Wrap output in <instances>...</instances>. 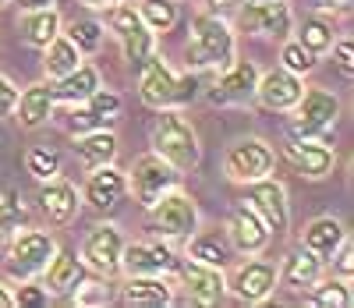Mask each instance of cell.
Returning a JSON list of instances; mask_svg holds the SVG:
<instances>
[{
	"label": "cell",
	"mask_w": 354,
	"mask_h": 308,
	"mask_svg": "<svg viewBox=\"0 0 354 308\" xmlns=\"http://www.w3.org/2000/svg\"><path fill=\"white\" fill-rule=\"evenodd\" d=\"M25 163H28V174H32V177H39V181H50V177H57V174H61V156H57L53 149H43V145L28 149Z\"/></svg>",
	"instance_id": "35"
},
{
	"label": "cell",
	"mask_w": 354,
	"mask_h": 308,
	"mask_svg": "<svg viewBox=\"0 0 354 308\" xmlns=\"http://www.w3.org/2000/svg\"><path fill=\"white\" fill-rule=\"evenodd\" d=\"M280 60H283V68H287V71H294V75H305V71H312V68H315V53H308L298 39L283 46Z\"/></svg>",
	"instance_id": "38"
},
{
	"label": "cell",
	"mask_w": 354,
	"mask_h": 308,
	"mask_svg": "<svg viewBox=\"0 0 354 308\" xmlns=\"http://www.w3.org/2000/svg\"><path fill=\"white\" fill-rule=\"evenodd\" d=\"M121 248H124L121 230L113 224H100V227L88 230V237L82 244V259L100 276H113V273H121Z\"/></svg>",
	"instance_id": "9"
},
{
	"label": "cell",
	"mask_w": 354,
	"mask_h": 308,
	"mask_svg": "<svg viewBox=\"0 0 354 308\" xmlns=\"http://www.w3.org/2000/svg\"><path fill=\"white\" fill-rule=\"evenodd\" d=\"M188 60L195 68H227L234 60V33L223 18L198 15L192 21L188 39Z\"/></svg>",
	"instance_id": "3"
},
{
	"label": "cell",
	"mask_w": 354,
	"mask_h": 308,
	"mask_svg": "<svg viewBox=\"0 0 354 308\" xmlns=\"http://www.w3.org/2000/svg\"><path fill=\"white\" fill-rule=\"evenodd\" d=\"M351 0H315V8H326V11H333V8H347Z\"/></svg>",
	"instance_id": "45"
},
{
	"label": "cell",
	"mask_w": 354,
	"mask_h": 308,
	"mask_svg": "<svg viewBox=\"0 0 354 308\" xmlns=\"http://www.w3.org/2000/svg\"><path fill=\"white\" fill-rule=\"evenodd\" d=\"M255 85H259V68L252 60H230L216 85L209 89V103L216 107H234V103H248L255 100Z\"/></svg>",
	"instance_id": "10"
},
{
	"label": "cell",
	"mask_w": 354,
	"mask_h": 308,
	"mask_svg": "<svg viewBox=\"0 0 354 308\" xmlns=\"http://www.w3.org/2000/svg\"><path fill=\"white\" fill-rule=\"evenodd\" d=\"M337 269H340V276H344V280H351V273H354V252H351V244L344 241L340 244V248H337Z\"/></svg>",
	"instance_id": "43"
},
{
	"label": "cell",
	"mask_w": 354,
	"mask_h": 308,
	"mask_svg": "<svg viewBox=\"0 0 354 308\" xmlns=\"http://www.w3.org/2000/svg\"><path fill=\"white\" fill-rule=\"evenodd\" d=\"M188 259L223 269L227 259H230V248L220 241V234H202V237H192V244H188Z\"/></svg>",
	"instance_id": "30"
},
{
	"label": "cell",
	"mask_w": 354,
	"mask_h": 308,
	"mask_svg": "<svg viewBox=\"0 0 354 308\" xmlns=\"http://www.w3.org/2000/svg\"><path fill=\"white\" fill-rule=\"evenodd\" d=\"M21 224H25V206L15 195H4V199H0V244L11 241Z\"/></svg>",
	"instance_id": "36"
},
{
	"label": "cell",
	"mask_w": 354,
	"mask_h": 308,
	"mask_svg": "<svg viewBox=\"0 0 354 308\" xmlns=\"http://www.w3.org/2000/svg\"><path fill=\"white\" fill-rule=\"evenodd\" d=\"M177 184V170L167 163V160H160L156 152H149V156H138L135 163H131V188H135V199L149 209L163 192H170Z\"/></svg>",
	"instance_id": "8"
},
{
	"label": "cell",
	"mask_w": 354,
	"mask_h": 308,
	"mask_svg": "<svg viewBox=\"0 0 354 308\" xmlns=\"http://www.w3.org/2000/svg\"><path fill=\"white\" fill-rule=\"evenodd\" d=\"M53 103H57V96H53L50 85H43V82H39V85H28L21 96H18V103H15L21 128H39V125H46V120L53 117Z\"/></svg>",
	"instance_id": "22"
},
{
	"label": "cell",
	"mask_w": 354,
	"mask_h": 308,
	"mask_svg": "<svg viewBox=\"0 0 354 308\" xmlns=\"http://www.w3.org/2000/svg\"><path fill=\"white\" fill-rule=\"evenodd\" d=\"M82 103L93 110L96 117H103V120H106V128L117 120V114H121V96H117V92H110V89H93V96L82 100Z\"/></svg>",
	"instance_id": "37"
},
{
	"label": "cell",
	"mask_w": 354,
	"mask_h": 308,
	"mask_svg": "<svg viewBox=\"0 0 354 308\" xmlns=\"http://www.w3.org/2000/svg\"><path fill=\"white\" fill-rule=\"evenodd\" d=\"M248 206L262 217V224L270 227V230H287V220H290V212H287V192H283V184H277L273 177H259V181H248Z\"/></svg>",
	"instance_id": "13"
},
{
	"label": "cell",
	"mask_w": 354,
	"mask_h": 308,
	"mask_svg": "<svg viewBox=\"0 0 354 308\" xmlns=\"http://www.w3.org/2000/svg\"><path fill=\"white\" fill-rule=\"evenodd\" d=\"M39 206L50 217V224H71L78 217V188L71 181L61 177H50L46 188L39 192Z\"/></svg>",
	"instance_id": "19"
},
{
	"label": "cell",
	"mask_w": 354,
	"mask_h": 308,
	"mask_svg": "<svg viewBox=\"0 0 354 308\" xmlns=\"http://www.w3.org/2000/svg\"><path fill=\"white\" fill-rule=\"evenodd\" d=\"M319 273H322V262L312 255V252H294V255H287V262H283V269L277 273V280H283V287H290V291H308L315 280H319Z\"/></svg>",
	"instance_id": "25"
},
{
	"label": "cell",
	"mask_w": 354,
	"mask_h": 308,
	"mask_svg": "<svg viewBox=\"0 0 354 308\" xmlns=\"http://www.w3.org/2000/svg\"><path fill=\"white\" fill-rule=\"evenodd\" d=\"M121 301L124 305H145V308H163L174 301V291L170 284L163 280V273L156 276H131L121 291Z\"/></svg>",
	"instance_id": "23"
},
{
	"label": "cell",
	"mask_w": 354,
	"mask_h": 308,
	"mask_svg": "<svg viewBox=\"0 0 354 308\" xmlns=\"http://www.w3.org/2000/svg\"><path fill=\"white\" fill-rule=\"evenodd\" d=\"M18 305L43 308V305H50V291H46V287H36V284H25V287L15 294V308H18Z\"/></svg>",
	"instance_id": "40"
},
{
	"label": "cell",
	"mask_w": 354,
	"mask_h": 308,
	"mask_svg": "<svg viewBox=\"0 0 354 308\" xmlns=\"http://www.w3.org/2000/svg\"><path fill=\"white\" fill-rule=\"evenodd\" d=\"M0 4H8V0H0Z\"/></svg>",
	"instance_id": "49"
},
{
	"label": "cell",
	"mask_w": 354,
	"mask_h": 308,
	"mask_svg": "<svg viewBox=\"0 0 354 308\" xmlns=\"http://www.w3.org/2000/svg\"><path fill=\"white\" fill-rule=\"evenodd\" d=\"M149 220H153V230L163 237H192L198 227V209L185 192L170 188L149 206Z\"/></svg>",
	"instance_id": "4"
},
{
	"label": "cell",
	"mask_w": 354,
	"mask_h": 308,
	"mask_svg": "<svg viewBox=\"0 0 354 308\" xmlns=\"http://www.w3.org/2000/svg\"><path fill=\"white\" fill-rule=\"evenodd\" d=\"M106 25L113 28V36L121 39L124 57L131 60L135 68H138L142 60L153 53V28L138 18V11H135V8L121 4V0H117V4H110V11H106Z\"/></svg>",
	"instance_id": "5"
},
{
	"label": "cell",
	"mask_w": 354,
	"mask_h": 308,
	"mask_svg": "<svg viewBox=\"0 0 354 308\" xmlns=\"http://www.w3.org/2000/svg\"><path fill=\"white\" fill-rule=\"evenodd\" d=\"M308 301L319 305V308H351L354 298L347 291V280H330V284H312L308 287Z\"/></svg>",
	"instance_id": "32"
},
{
	"label": "cell",
	"mask_w": 354,
	"mask_h": 308,
	"mask_svg": "<svg viewBox=\"0 0 354 308\" xmlns=\"http://www.w3.org/2000/svg\"><path fill=\"white\" fill-rule=\"evenodd\" d=\"M11 273L15 276H36L50 266V259L57 255V241L43 230H18L11 237Z\"/></svg>",
	"instance_id": "7"
},
{
	"label": "cell",
	"mask_w": 354,
	"mask_h": 308,
	"mask_svg": "<svg viewBox=\"0 0 354 308\" xmlns=\"http://www.w3.org/2000/svg\"><path fill=\"white\" fill-rule=\"evenodd\" d=\"M213 4H238V0H213Z\"/></svg>",
	"instance_id": "48"
},
{
	"label": "cell",
	"mask_w": 354,
	"mask_h": 308,
	"mask_svg": "<svg viewBox=\"0 0 354 308\" xmlns=\"http://www.w3.org/2000/svg\"><path fill=\"white\" fill-rule=\"evenodd\" d=\"M78 160L88 167V170H96V167H106L113 160V152H117V138L106 132V128H96V132H85L78 135Z\"/></svg>",
	"instance_id": "26"
},
{
	"label": "cell",
	"mask_w": 354,
	"mask_h": 308,
	"mask_svg": "<svg viewBox=\"0 0 354 308\" xmlns=\"http://www.w3.org/2000/svg\"><path fill=\"white\" fill-rule=\"evenodd\" d=\"M330 50H333V57H337V68H340L344 75H351V68H354V57H351V39H340V43H333Z\"/></svg>",
	"instance_id": "42"
},
{
	"label": "cell",
	"mask_w": 354,
	"mask_h": 308,
	"mask_svg": "<svg viewBox=\"0 0 354 308\" xmlns=\"http://www.w3.org/2000/svg\"><path fill=\"white\" fill-rule=\"evenodd\" d=\"M298 43L308 50V53H326L333 46V25H326L322 18H305L301 28H298Z\"/></svg>",
	"instance_id": "31"
},
{
	"label": "cell",
	"mask_w": 354,
	"mask_h": 308,
	"mask_svg": "<svg viewBox=\"0 0 354 308\" xmlns=\"http://www.w3.org/2000/svg\"><path fill=\"white\" fill-rule=\"evenodd\" d=\"M82 53H88V50H100V43H103V25L100 21H93V18H82V21H71V28L64 33Z\"/></svg>",
	"instance_id": "34"
},
{
	"label": "cell",
	"mask_w": 354,
	"mask_h": 308,
	"mask_svg": "<svg viewBox=\"0 0 354 308\" xmlns=\"http://www.w3.org/2000/svg\"><path fill=\"white\" fill-rule=\"evenodd\" d=\"M344 241H347V230H344V224L333 220V217H319V220H312V224L305 227V237H301L305 252H312L319 262L333 259Z\"/></svg>",
	"instance_id": "20"
},
{
	"label": "cell",
	"mask_w": 354,
	"mask_h": 308,
	"mask_svg": "<svg viewBox=\"0 0 354 308\" xmlns=\"http://www.w3.org/2000/svg\"><path fill=\"white\" fill-rule=\"evenodd\" d=\"M195 89H198V78L195 75H174L170 64L163 57L149 53L138 64V96L145 107H181L195 96Z\"/></svg>",
	"instance_id": "2"
},
{
	"label": "cell",
	"mask_w": 354,
	"mask_h": 308,
	"mask_svg": "<svg viewBox=\"0 0 354 308\" xmlns=\"http://www.w3.org/2000/svg\"><path fill=\"white\" fill-rule=\"evenodd\" d=\"M227 234H230V244H234L241 255H259L266 244H270V227L262 224V217H259L248 202H238V206L230 209Z\"/></svg>",
	"instance_id": "12"
},
{
	"label": "cell",
	"mask_w": 354,
	"mask_h": 308,
	"mask_svg": "<svg viewBox=\"0 0 354 308\" xmlns=\"http://www.w3.org/2000/svg\"><path fill=\"white\" fill-rule=\"evenodd\" d=\"M301 78L287 71V68H277L270 75H259V85H255V100L266 107V110H290L294 103L301 100Z\"/></svg>",
	"instance_id": "15"
},
{
	"label": "cell",
	"mask_w": 354,
	"mask_h": 308,
	"mask_svg": "<svg viewBox=\"0 0 354 308\" xmlns=\"http://www.w3.org/2000/svg\"><path fill=\"white\" fill-rule=\"evenodd\" d=\"M0 308H15V294L8 287H0Z\"/></svg>",
	"instance_id": "46"
},
{
	"label": "cell",
	"mask_w": 354,
	"mask_h": 308,
	"mask_svg": "<svg viewBox=\"0 0 354 308\" xmlns=\"http://www.w3.org/2000/svg\"><path fill=\"white\" fill-rule=\"evenodd\" d=\"M287 156L298 167V174H305V177H326L333 170V152L319 138H294L287 145Z\"/></svg>",
	"instance_id": "21"
},
{
	"label": "cell",
	"mask_w": 354,
	"mask_h": 308,
	"mask_svg": "<svg viewBox=\"0 0 354 308\" xmlns=\"http://www.w3.org/2000/svg\"><path fill=\"white\" fill-rule=\"evenodd\" d=\"M124 188H128V177L121 170H113L110 163L106 167H96L93 177L85 181V202L93 206V209H113V206H121L124 199Z\"/></svg>",
	"instance_id": "18"
},
{
	"label": "cell",
	"mask_w": 354,
	"mask_h": 308,
	"mask_svg": "<svg viewBox=\"0 0 354 308\" xmlns=\"http://www.w3.org/2000/svg\"><path fill=\"white\" fill-rule=\"evenodd\" d=\"M177 269H181V276H185V284H188V291H192L195 301H202V305H216V301H223V294H227L223 269L205 266V262H195V259L177 262Z\"/></svg>",
	"instance_id": "17"
},
{
	"label": "cell",
	"mask_w": 354,
	"mask_h": 308,
	"mask_svg": "<svg viewBox=\"0 0 354 308\" xmlns=\"http://www.w3.org/2000/svg\"><path fill=\"white\" fill-rule=\"evenodd\" d=\"M241 28H248L252 36L283 39L290 33V4L287 0H255V4H245Z\"/></svg>",
	"instance_id": "11"
},
{
	"label": "cell",
	"mask_w": 354,
	"mask_h": 308,
	"mask_svg": "<svg viewBox=\"0 0 354 308\" xmlns=\"http://www.w3.org/2000/svg\"><path fill=\"white\" fill-rule=\"evenodd\" d=\"M121 269L128 276H156L177 269V259L167 244H124L121 248Z\"/></svg>",
	"instance_id": "16"
},
{
	"label": "cell",
	"mask_w": 354,
	"mask_h": 308,
	"mask_svg": "<svg viewBox=\"0 0 354 308\" xmlns=\"http://www.w3.org/2000/svg\"><path fill=\"white\" fill-rule=\"evenodd\" d=\"M138 18L153 28V33H167L177 21V4L174 0H142L138 4Z\"/></svg>",
	"instance_id": "33"
},
{
	"label": "cell",
	"mask_w": 354,
	"mask_h": 308,
	"mask_svg": "<svg viewBox=\"0 0 354 308\" xmlns=\"http://www.w3.org/2000/svg\"><path fill=\"white\" fill-rule=\"evenodd\" d=\"M93 89H100V75H96V68L78 64L71 75L57 78L53 96H57V100H64V103H82V100L93 96Z\"/></svg>",
	"instance_id": "28"
},
{
	"label": "cell",
	"mask_w": 354,
	"mask_h": 308,
	"mask_svg": "<svg viewBox=\"0 0 354 308\" xmlns=\"http://www.w3.org/2000/svg\"><path fill=\"white\" fill-rule=\"evenodd\" d=\"M15 103H18V89H15V82H11L8 75H0V117H8V114L15 110Z\"/></svg>",
	"instance_id": "41"
},
{
	"label": "cell",
	"mask_w": 354,
	"mask_h": 308,
	"mask_svg": "<svg viewBox=\"0 0 354 308\" xmlns=\"http://www.w3.org/2000/svg\"><path fill=\"white\" fill-rule=\"evenodd\" d=\"M85 4H93V8H106V4H117V0H85Z\"/></svg>",
	"instance_id": "47"
},
{
	"label": "cell",
	"mask_w": 354,
	"mask_h": 308,
	"mask_svg": "<svg viewBox=\"0 0 354 308\" xmlns=\"http://www.w3.org/2000/svg\"><path fill=\"white\" fill-rule=\"evenodd\" d=\"M149 142H153V152L160 160H167L177 174H188L198 167V135L195 128L181 114H174L170 107L160 110V117L153 120V132H149Z\"/></svg>",
	"instance_id": "1"
},
{
	"label": "cell",
	"mask_w": 354,
	"mask_h": 308,
	"mask_svg": "<svg viewBox=\"0 0 354 308\" xmlns=\"http://www.w3.org/2000/svg\"><path fill=\"white\" fill-rule=\"evenodd\" d=\"M46 57H43V68H46V75L50 78H64V75H71L78 64H82V50L61 33V36H53L46 46Z\"/></svg>",
	"instance_id": "27"
},
{
	"label": "cell",
	"mask_w": 354,
	"mask_h": 308,
	"mask_svg": "<svg viewBox=\"0 0 354 308\" xmlns=\"http://www.w3.org/2000/svg\"><path fill=\"white\" fill-rule=\"evenodd\" d=\"M53 0H18V8L21 11H39V8H50Z\"/></svg>",
	"instance_id": "44"
},
{
	"label": "cell",
	"mask_w": 354,
	"mask_h": 308,
	"mask_svg": "<svg viewBox=\"0 0 354 308\" xmlns=\"http://www.w3.org/2000/svg\"><path fill=\"white\" fill-rule=\"evenodd\" d=\"M227 287L238 294L241 301L259 305V301H266V298L277 291V266L273 262H262V259H248L245 266L234 269Z\"/></svg>",
	"instance_id": "14"
},
{
	"label": "cell",
	"mask_w": 354,
	"mask_h": 308,
	"mask_svg": "<svg viewBox=\"0 0 354 308\" xmlns=\"http://www.w3.org/2000/svg\"><path fill=\"white\" fill-rule=\"evenodd\" d=\"M273 167H277V152L266 138H238L227 149V174L241 184L270 177Z\"/></svg>",
	"instance_id": "6"
},
{
	"label": "cell",
	"mask_w": 354,
	"mask_h": 308,
	"mask_svg": "<svg viewBox=\"0 0 354 308\" xmlns=\"http://www.w3.org/2000/svg\"><path fill=\"white\" fill-rule=\"evenodd\" d=\"M21 33L32 46H46L53 36H61V18H57L53 8H39V11H25Z\"/></svg>",
	"instance_id": "29"
},
{
	"label": "cell",
	"mask_w": 354,
	"mask_h": 308,
	"mask_svg": "<svg viewBox=\"0 0 354 308\" xmlns=\"http://www.w3.org/2000/svg\"><path fill=\"white\" fill-rule=\"evenodd\" d=\"M43 273H46V291H50V294H71V291L85 280V276H88L85 262H78L71 252H57Z\"/></svg>",
	"instance_id": "24"
},
{
	"label": "cell",
	"mask_w": 354,
	"mask_h": 308,
	"mask_svg": "<svg viewBox=\"0 0 354 308\" xmlns=\"http://www.w3.org/2000/svg\"><path fill=\"white\" fill-rule=\"evenodd\" d=\"M71 294H75V298H71L75 305H106V301H110V291H106L103 284H93L88 276H85V280H82Z\"/></svg>",
	"instance_id": "39"
}]
</instances>
